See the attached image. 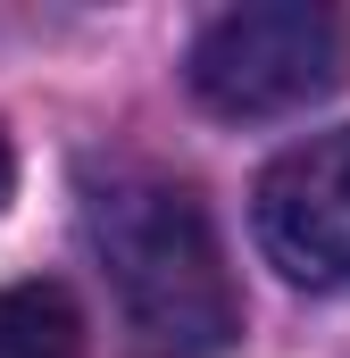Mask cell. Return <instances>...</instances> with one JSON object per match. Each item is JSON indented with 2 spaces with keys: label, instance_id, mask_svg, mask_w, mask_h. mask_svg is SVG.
Segmentation results:
<instances>
[{
  "label": "cell",
  "instance_id": "1",
  "mask_svg": "<svg viewBox=\"0 0 350 358\" xmlns=\"http://www.w3.org/2000/svg\"><path fill=\"white\" fill-rule=\"evenodd\" d=\"M84 242L100 259V275H108V292H117L125 342L142 358H217V350H234L242 292L225 275L209 208L175 176H150V167L92 176L84 183Z\"/></svg>",
  "mask_w": 350,
  "mask_h": 358
},
{
  "label": "cell",
  "instance_id": "2",
  "mask_svg": "<svg viewBox=\"0 0 350 358\" xmlns=\"http://www.w3.org/2000/svg\"><path fill=\"white\" fill-rule=\"evenodd\" d=\"M350 76V17L317 0L225 8L192 42V92L217 117H284L309 108Z\"/></svg>",
  "mask_w": 350,
  "mask_h": 358
},
{
  "label": "cell",
  "instance_id": "3",
  "mask_svg": "<svg viewBox=\"0 0 350 358\" xmlns=\"http://www.w3.org/2000/svg\"><path fill=\"white\" fill-rule=\"evenodd\" d=\"M259 250L292 283L334 292L350 283V125L284 150L259 176Z\"/></svg>",
  "mask_w": 350,
  "mask_h": 358
},
{
  "label": "cell",
  "instance_id": "4",
  "mask_svg": "<svg viewBox=\"0 0 350 358\" xmlns=\"http://www.w3.org/2000/svg\"><path fill=\"white\" fill-rule=\"evenodd\" d=\"M0 358H84V317L59 283L0 292Z\"/></svg>",
  "mask_w": 350,
  "mask_h": 358
},
{
  "label": "cell",
  "instance_id": "5",
  "mask_svg": "<svg viewBox=\"0 0 350 358\" xmlns=\"http://www.w3.org/2000/svg\"><path fill=\"white\" fill-rule=\"evenodd\" d=\"M0 200H8V142H0Z\"/></svg>",
  "mask_w": 350,
  "mask_h": 358
}]
</instances>
